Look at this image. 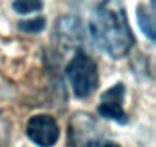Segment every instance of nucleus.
Masks as SVG:
<instances>
[{"label": "nucleus", "mask_w": 156, "mask_h": 147, "mask_svg": "<svg viewBox=\"0 0 156 147\" xmlns=\"http://www.w3.org/2000/svg\"><path fill=\"white\" fill-rule=\"evenodd\" d=\"M89 32L98 48L112 58L126 57L135 43L121 0H103L90 16Z\"/></svg>", "instance_id": "1"}, {"label": "nucleus", "mask_w": 156, "mask_h": 147, "mask_svg": "<svg viewBox=\"0 0 156 147\" xmlns=\"http://www.w3.org/2000/svg\"><path fill=\"white\" fill-rule=\"evenodd\" d=\"M44 19L43 17H37V19H32V20H25L20 23V29L22 31H26V32H38L44 28Z\"/></svg>", "instance_id": "9"}, {"label": "nucleus", "mask_w": 156, "mask_h": 147, "mask_svg": "<svg viewBox=\"0 0 156 147\" xmlns=\"http://www.w3.org/2000/svg\"><path fill=\"white\" fill-rule=\"evenodd\" d=\"M138 22L142 29V32L150 38L154 40V17H153V9L141 5L138 8Z\"/></svg>", "instance_id": "7"}, {"label": "nucleus", "mask_w": 156, "mask_h": 147, "mask_svg": "<svg viewBox=\"0 0 156 147\" xmlns=\"http://www.w3.org/2000/svg\"><path fill=\"white\" fill-rule=\"evenodd\" d=\"M69 147H95L100 138V127L89 113H76L67 127Z\"/></svg>", "instance_id": "3"}, {"label": "nucleus", "mask_w": 156, "mask_h": 147, "mask_svg": "<svg viewBox=\"0 0 156 147\" xmlns=\"http://www.w3.org/2000/svg\"><path fill=\"white\" fill-rule=\"evenodd\" d=\"M67 81L78 98L90 97L98 88V66L83 51H75L70 61L66 66Z\"/></svg>", "instance_id": "2"}, {"label": "nucleus", "mask_w": 156, "mask_h": 147, "mask_svg": "<svg viewBox=\"0 0 156 147\" xmlns=\"http://www.w3.org/2000/svg\"><path fill=\"white\" fill-rule=\"evenodd\" d=\"M28 138L40 147H52L60 136V129L57 121L46 113L34 115L28 120L26 124Z\"/></svg>", "instance_id": "4"}, {"label": "nucleus", "mask_w": 156, "mask_h": 147, "mask_svg": "<svg viewBox=\"0 0 156 147\" xmlns=\"http://www.w3.org/2000/svg\"><path fill=\"white\" fill-rule=\"evenodd\" d=\"M57 32L58 38L66 46H76L83 43V34L80 22L75 17H63L57 23Z\"/></svg>", "instance_id": "6"}, {"label": "nucleus", "mask_w": 156, "mask_h": 147, "mask_svg": "<svg viewBox=\"0 0 156 147\" xmlns=\"http://www.w3.org/2000/svg\"><path fill=\"white\" fill-rule=\"evenodd\" d=\"M124 95H126L124 84L122 83L113 84L101 95L98 104V113L106 120H113L119 124H126L129 117L126 115L124 110Z\"/></svg>", "instance_id": "5"}, {"label": "nucleus", "mask_w": 156, "mask_h": 147, "mask_svg": "<svg viewBox=\"0 0 156 147\" xmlns=\"http://www.w3.org/2000/svg\"><path fill=\"white\" fill-rule=\"evenodd\" d=\"M12 8L16 13L19 14H32V13H38L43 8V2L41 0H16L12 3Z\"/></svg>", "instance_id": "8"}, {"label": "nucleus", "mask_w": 156, "mask_h": 147, "mask_svg": "<svg viewBox=\"0 0 156 147\" xmlns=\"http://www.w3.org/2000/svg\"><path fill=\"white\" fill-rule=\"evenodd\" d=\"M95 147H119L116 142H113V141H101V142H98Z\"/></svg>", "instance_id": "10"}]
</instances>
